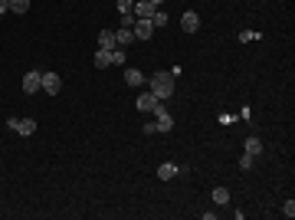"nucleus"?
<instances>
[{"label": "nucleus", "mask_w": 295, "mask_h": 220, "mask_svg": "<svg viewBox=\"0 0 295 220\" xmlns=\"http://www.w3.org/2000/svg\"><path fill=\"white\" fill-rule=\"evenodd\" d=\"M148 92H154L161 102L171 99V96H174V76H171V73H158V76L151 79V89H148Z\"/></svg>", "instance_id": "obj_1"}, {"label": "nucleus", "mask_w": 295, "mask_h": 220, "mask_svg": "<svg viewBox=\"0 0 295 220\" xmlns=\"http://www.w3.org/2000/svg\"><path fill=\"white\" fill-rule=\"evenodd\" d=\"M131 33H135V40H151V36H154V23L151 20H141V17H135Z\"/></svg>", "instance_id": "obj_2"}, {"label": "nucleus", "mask_w": 295, "mask_h": 220, "mask_svg": "<svg viewBox=\"0 0 295 220\" xmlns=\"http://www.w3.org/2000/svg\"><path fill=\"white\" fill-rule=\"evenodd\" d=\"M154 112H158V122H154V128H158V132H171V128H174V119H171V112L164 109L161 102L154 105Z\"/></svg>", "instance_id": "obj_3"}, {"label": "nucleus", "mask_w": 295, "mask_h": 220, "mask_svg": "<svg viewBox=\"0 0 295 220\" xmlns=\"http://www.w3.org/2000/svg\"><path fill=\"white\" fill-rule=\"evenodd\" d=\"M40 89H43L46 96H56V92L63 89V79L56 76V73H43V79H40Z\"/></svg>", "instance_id": "obj_4"}, {"label": "nucleus", "mask_w": 295, "mask_h": 220, "mask_svg": "<svg viewBox=\"0 0 295 220\" xmlns=\"http://www.w3.org/2000/svg\"><path fill=\"white\" fill-rule=\"evenodd\" d=\"M40 79H43V73H40V69H30V73L23 76V92H26V96L40 92Z\"/></svg>", "instance_id": "obj_5"}, {"label": "nucleus", "mask_w": 295, "mask_h": 220, "mask_svg": "<svg viewBox=\"0 0 295 220\" xmlns=\"http://www.w3.org/2000/svg\"><path fill=\"white\" fill-rule=\"evenodd\" d=\"M181 26H184V33H197V30H200V17H197L194 10H187L184 17H181Z\"/></svg>", "instance_id": "obj_6"}, {"label": "nucleus", "mask_w": 295, "mask_h": 220, "mask_svg": "<svg viewBox=\"0 0 295 220\" xmlns=\"http://www.w3.org/2000/svg\"><path fill=\"white\" fill-rule=\"evenodd\" d=\"M158 102H161V99H158L154 92H141L135 105H138V109H141V112H154V105H158Z\"/></svg>", "instance_id": "obj_7"}, {"label": "nucleus", "mask_w": 295, "mask_h": 220, "mask_svg": "<svg viewBox=\"0 0 295 220\" xmlns=\"http://www.w3.org/2000/svg\"><path fill=\"white\" fill-rule=\"evenodd\" d=\"M125 82H128L131 89H138L144 82V73H141V69H135V66H128V69H125Z\"/></svg>", "instance_id": "obj_8"}, {"label": "nucleus", "mask_w": 295, "mask_h": 220, "mask_svg": "<svg viewBox=\"0 0 295 220\" xmlns=\"http://www.w3.org/2000/svg\"><path fill=\"white\" fill-rule=\"evenodd\" d=\"M154 10H158V7H154V3H148V0L135 3V17H141V20H151V17H154Z\"/></svg>", "instance_id": "obj_9"}, {"label": "nucleus", "mask_w": 295, "mask_h": 220, "mask_svg": "<svg viewBox=\"0 0 295 220\" xmlns=\"http://www.w3.org/2000/svg\"><path fill=\"white\" fill-rule=\"evenodd\" d=\"M115 30H102V33H98V49H115Z\"/></svg>", "instance_id": "obj_10"}, {"label": "nucleus", "mask_w": 295, "mask_h": 220, "mask_svg": "<svg viewBox=\"0 0 295 220\" xmlns=\"http://www.w3.org/2000/svg\"><path fill=\"white\" fill-rule=\"evenodd\" d=\"M158 177H161V181H174V177H177V165H171V161H164V165L158 168Z\"/></svg>", "instance_id": "obj_11"}, {"label": "nucleus", "mask_w": 295, "mask_h": 220, "mask_svg": "<svg viewBox=\"0 0 295 220\" xmlns=\"http://www.w3.org/2000/svg\"><path fill=\"white\" fill-rule=\"evenodd\" d=\"M246 154H250V158H259V154H262V142L256 138V135L246 138Z\"/></svg>", "instance_id": "obj_12"}, {"label": "nucleus", "mask_w": 295, "mask_h": 220, "mask_svg": "<svg viewBox=\"0 0 295 220\" xmlns=\"http://www.w3.org/2000/svg\"><path fill=\"white\" fill-rule=\"evenodd\" d=\"M17 132H20L23 138H30V135L36 132V119H20V125H17Z\"/></svg>", "instance_id": "obj_13"}, {"label": "nucleus", "mask_w": 295, "mask_h": 220, "mask_svg": "<svg viewBox=\"0 0 295 220\" xmlns=\"http://www.w3.org/2000/svg\"><path fill=\"white\" fill-rule=\"evenodd\" d=\"M131 40H135V33H131L128 26H118V30H115V43L118 46H128Z\"/></svg>", "instance_id": "obj_14"}, {"label": "nucleus", "mask_w": 295, "mask_h": 220, "mask_svg": "<svg viewBox=\"0 0 295 220\" xmlns=\"http://www.w3.org/2000/svg\"><path fill=\"white\" fill-rule=\"evenodd\" d=\"M213 204H229V187H213Z\"/></svg>", "instance_id": "obj_15"}, {"label": "nucleus", "mask_w": 295, "mask_h": 220, "mask_svg": "<svg viewBox=\"0 0 295 220\" xmlns=\"http://www.w3.org/2000/svg\"><path fill=\"white\" fill-rule=\"evenodd\" d=\"M95 66L98 69H109L112 66V53H109V49H98V53H95Z\"/></svg>", "instance_id": "obj_16"}, {"label": "nucleus", "mask_w": 295, "mask_h": 220, "mask_svg": "<svg viewBox=\"0 0 295 220\" xmlns=\"http://www.w3.org/2000/svg\"><path fill=\"white\" fill-rule=\"evenodd\" d=\"M7 7H10L13 13H26V10H30V0H10Z\"/></svg>", "instance_id": "obj_17"}, {"label": "nucleus", "mask_w": 295, "mask_h": 220, "mask_svg": "<svg viewBox=\"0 0 295 220\" xmlns=\"http://www.w3.org/2000/svg\"><path fill=\"white\" fill-rule=\"evenodd\" d=\"M109 53H112V66H121V63H125V49H121V46H115Z\"/></svg>", "instance_id": "obj_18"}, {"label": "nucleus", "mask_w": 295, "mask_h": 220, "mask_svg": "<svg viewBox=\"0 0 295 220\" xmlns=\"http://www.w3.org/2000/svg\"><path fill=\"white\" fill-rule=\"evenodd\" d=\"M151 23H154V26H164V23H167V13H164V10H154Z\"/></svg>", "instance_id": "obj_19"}, {"label": "nucleus", "mask_w": 295, "mask_h": 220, "mask_svg": "<svg viewBox=\"0 0 295 220\" xmlns=\"http://www.w3.org/2000/svg\"><path fill=\"white\" fill-rule=\"evenodd\" d=\"M121 26H128L131 30V26H135V13H121Z\"/></svg>", "instance_id": "obj_20"}, {"label": "nucleus", "mask_w": 295, "mask_h": 220, "mask_svg": "<svg viewBox=\"0 0 295 220\" xmlns=\"http://www.w3.org/2000/svg\"><path fill=\"white\" fill-rule=\"evenodd\" d=\"M282 214H285V217H292V214H295V200H292V197L285 200V207H282Z\"/></svg>", "instance_id": "obj_21"}, {"label": "nucleus", "mask_w": 295, "mask_h": 220, "mask_svg": "<svg viewBox=\"0 0 295 220\" xmlns=\"http://www.w3.org/2000/svg\"><path fill=\"white\" fill-rule=\"evenodd\" d=\"M240 168H243V171H250V168H252V158H250V154H243V158H240Z\"/></svg>", "instance_id": "obj_22"}, {"label": "nucleus", "mask_w": 295, "mask_h": 220, "mask_svg": "<svg viewBox=\"0 0 295 220\" xmlns=\"http://www.w3.org/2000/svg\"><path fill=\"white\" fill-rule=\"evenodd\" d=\"M118 10H121V13H131L135 7H131V0H118Z\"/></svg>", "instance_id": "obj_23"}, {"label": "nucleus", "mask_w": 295, "mask_h": 220, "mask_svg": "<svg viewBox=\"0 0 295 220\" xmlns=\"http://www.w3.org/2000/svg\"><path fill=\"white\" fill-rule=\"evenodd\" d=\"M148 3H154V7H161V3H164V0H148Z\"/></svg>", "instance_id": "obj_24"}, {"label": "nucleus", "mask_w": 295, "mask_h": 220, "mask_svg": "<svg viewBox=\"0 0 295 220\" xmlns=\"http://www.w3.org/2000/svg\"><path fill=\"white\" fill-rule=\"evenodd\" d=\"M3 3H10V0H3Z\"/></svg>", "instance_id": "obj_25"}]
</instances>
